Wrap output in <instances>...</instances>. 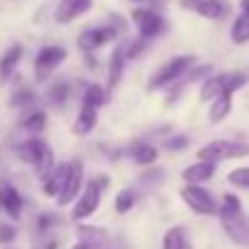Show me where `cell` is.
I'll return each mask as SVG.
<instances>
[{"label":"cell","instance_id":"6da1fadb","mask_svg":"<svg viewBox=\"0 0 249 249\" xmlns=\"http://www.w3.org/2000/svg\"><path fill=\"white\" fill-rule=\"evenodd\" d=\"M220 228L223 232L240 247H249V218L242 211V201L235 194H225L220 198Z\"/></svg>","mask_w":249,"mask_h":249},{"label":"cell","instance_id":"7a4b0ae2","mask_svg":"<svg viewBox=\"0 0 249 249\" xmlns=\"http://www.w3.org/2000/svg\"><path fill=\"white\" fill-rule=\"evenodd\" d=\"M109 181H111L109 174H97V177L87 179L83 194L78 196V201H75V206H73V211H71V218H73V220L83 223V220L92 218V215L97 213V208H99V203H102V196H104V191L109 189Z\"/></svg>","mask_w":249,"mask_h":249},{"label":"cell","instance_id":"3957f363","mask_svg":"<svg viewBox=\"0 0 249 249\" xmlns=\"http://www.w3.org/2000/svg\"><path fill=\"white\" fill-rule=\"evenodd\" d=\"M196 63H198V58H196L194 53H184V56L169 58L167 63H162V66L153 73V78L148 80V89H150V92H158V89L172 87L184 73H189Z\"/></svg>","mask_w":249,"mask_h":249},{"label":"cell","instance_id":"277c9868","mask_svg":"<svg viewBox=\"0 0 249 249\" xmlns=\"http://www.w3.org/2000/svg\"><path fill=\"white\" fill-rule=\"evenodd\" d=\"M249 155V143H237V141H228V138H215L211 143H206L203 148H198L196 160H208V162H225V160H235V158H247Z\"/></svg>","mask_w":249,"mask_h":249},{"label":"cell","instance_id":"5b68a950","mask_svg":"<svg viewBox=\"0 0 249 249\" xmlns=\"http://www.w3.org/2000/svg\"><path fill=\"white\" fill-rule=\"evenodd\" d=\"M181 201L198 215H218L220 213V203L218 198L201 184H186L181 191H179Z\"/></svg>","mask_w":249,"mask_h":249},{"label":"cell","instance_id":"8992f818","mask_svg":"<svg viewBox=\"0 0 249 249\" xmlns=\"http://www.w3.org/2000/svg\"><path fill=\"white\" fill-rule=\"evenodd\" d=\"M66 58H68L66 46H56V44H51V46L39 49V53H36V58H34V80H36L39 85L46 83Z\"/></svg>","mask_w":249,"mask_h":249},{"label":"cell","instance_id":"52a82bcc","mask_svg":"<svg viewBox=\"0 0 249 249\" xmlns=\"http://www.w3.org/2000/svg\"><path fill=\"white\" fill-rule=\"evenodd\" d=\"M131 19H133V24H136V29H138V36H143V39H148V41L162 36L167 32V19L160 12L150 10V7H138V10H133V12H131Z\"/></svg>","mask_w":249,"mask_h":249},{"label":"cell","instance_id":"ba28073f","mask_svg":"<svg viewBox=\"0 0 249 249\" xmlns=\"http://www.w3.org/2000/svg\"><path fill=\"white\" fill-rule=\"evenodd\" d=\"M119 34H121V29L114 27V24L89 27V29H85L83 34L78 36V46H80V51H85V53H94L97 49H102V46L116 41Z\"/></svg>","mask_w":249,"mask_h":249},{"label":"cell","instance_id":"9c48e42d","mask_svg":"<svg viewBox=\"0 0 249 249\" xmlns=\"http://www.w3.org/2000/svg\"><path fill=\"white\" fill-rule=\"evenodd\" d=\"M85 167L80 160H73V169H71V177H68V181H66V186H63V191L56 196V203L58 206H71V203H75L78 201V196L83 194L85 189Z\"/></svg>","mask_w":249,"mask_h":249},{"label":"cell","instance_id":"30bf717a","mask_svg":"<svg viewBox=\"0 0 249 249\" xmlns=\"http://www.w3.org/2000/svg\"><path fill=\"white\" fill-rule=\"evenodd\" d=\"M89 10H92V0H61L56 12H53V19L58 24H71L78 17L87 15Z\"/></svg>","mask_w":249,"mask_h":249},{"label":"cell","instance_id":"8fae6325","mask_svg":"<svg viewBox=\"0 0 249 249\" xmlns=\"http://www.w3.org/2000/svg\"><path fill=\"white\" fill-rule=\"evenodd\" d=\"M22 196L17 191V186L12 184H0V213L10 215L12 220H19L22 218Z\"/></svg>","mask_w":249,"mask_h":249},{"label":"cell","instance_id":"7c38bea8","mask_svg":"<svg viewBox=\"0 0 249 249\" xmlns=\"http://www.w3.org/2000/svg\"><path fill=\"white\" fill-rule=\"evenodd\" d=\"M49 150H51V148H49V143H46V141H41V138H29V141H24V143H19V145L15 148L17 158H19L22 162L32 165V167L39 165Z\"/></svg>","mask_w":249,"mask_h":249},{"label":"cell","instance_id":"4fadbf2b","mask_svg":"<svg viewBox=\"0 0 249 249\" xmlns=\"http://www.w3.org/2000/svg\"><path fill=\"white\" fill-rule=\"evenodd\" d=\"M71 169H73V162H63V165L53 167V172H51L46 179H41V191H44V196L56 198V196L63 191V186H66V181H68V177H71Z\"/></svg>","mask_w":249,"mask_h":249},{"label":"cell","instance_id":"5bb4252c","mask_svg":"<svg viewBox=\"0 0 249 249\" xmlns=\"http://www.w3.org/2000/svg\"><path fill=\"white\" fill-rule=\"evenodd\" d=\"M126 61H128V44H116V49L109 56V71H107V75H109L107 85L109 87H116V85L121 83Z\"/></svg>","mask_w":249,"mask_h":249},{"label":"cell","instance_id":"9a60e30c","mask_svg":"<svg viewBox=\"0 0 249 249\" xmlns=\"http://www.w3.org/2000/svg\"><path fill=\"white\" fill-rule=\"evenodd\" d=\"M215 162H208V160H196L194 165L184 167L181 172V179L186 184H206L215 177Z\"/></svg>","mask_w":249,"mask_h":249},{"label":"cell","instance_id":"2e32d148","mask_svg":"<svg viewBox=\"0 0 249 249\" xmlns=\"http://www.w3.org/2000/svg\"><path fill=\"white\" fill-rule=\"evenodd\" d=\"M22 56H24V46L22 44H12V46L5 49V53L0 56V80L2 83L12 80V75L17 73V66H19Z\"/></svg>","mask_w":249,"mask_h":249},{"label":"cell","instance_id":"e0dca14e","mask_svg":"<svg viewBox=\"0 0 249 249\" xmlns=\"http://www.w3.org/2000/svg\"><path fill=\"white\" fill-rule=\"evenodd\" d=\"M97 107H92V104H85L80 107V111H78V116H75V121H73V136H89L94 128H97Z\"/></svg>","mask_w":249,"mask_h":249},{"label":"cell","instance_id":"ac0fdd59","mask_svg":"<svg viewBox=\"0 0 249 249\" xmlns=\"http://www.w3.org/2000/svg\"><path fill=\"white\" fill-rule=\"evenodd\" d=\"M208 121L211 124H220L230 116L232 111V92H220L213 102H208Z\"/></svg>","mask_w":249,"mask_h":249},{"label":"cell","instance_id":"d6986e66","mask_svg":"<svg viewBox=\"0 0 249 249\" xmlns=\"http://www.w3.org/2000/svg\"><path fill=\"white\" fill-rule=\"evenodd\" d=\"M128 155L133 158V162L141 167H150L158 162V158H160V150L153 145V143H136V145H131L128 148Z\"/></svg>","mask_w":249,"mask_h":249},{"label":"cell","instance_id":"ffe728a7","mask_svg":"<svg viewBox=\"0 0 249 249\" xmlns=\"http://www.w3.org/2000/svg\"><path fill=\"white\" fill-rule=\"evenodd\" d=\"M109 89H111L109 85L104 87V85H99V83H85L83 85V102L97 107V109H102L104 104H109Z\"/></svg>","mask_w":249,"mask_h":249},{"label":"cell","instance_id":"44dd1931","mask_svg":"<svg viewBox=\"0 0 249 249\" xmlns=\"http://www.w3.org/2000/svg\"><path fill=\"white\" fill-rule=\"evenodd\" d=\"M223 89H225V73H211L208 78H203L198 97H201V102H213Z\"/></svg>","mask_w":249,"mask_h":249},{"label":"cell","instance_id":"7402d4cb","mask_svg":"<svg viewBox=\"0 0 249 249\" xmlns=\"http://www.w3.org/2000/svg\"><path fill=\"white\" fill-rule=\"evenodd\" d=\"M194 12H198L206 19H223L230 12V2L228 0H201Z\"/></svg>","mask_w":249,"mask_h":249},{"label":"cell","instance_id":"603a6c76","mask_svg":"<svg viewBox=\"0 0 249 249\" xmlns=\"http://www.w3.org/2000/svg\"><path fill=\"white\" fill-rule=\"evenodd\" d=\"M46 124H49V114H46L44 109H29V111L22 116V121H19V126H22L24 131H32V133L44 131Z\"/></svg>","mask_w":249,"mask_h":249},{"label":"cell","instance_id":"cb8c5ba5","mask_svg":"<svg viewBox=\"0 0 249 249\" xmlns=\"http://www.w3.org/2000/svg\"><path fill=\"white\" fill-rule=\"evenodd\" d=\"M46 99H49V104H51V107L63 109V107L68 104V99H71V85L66 83V80L53 83L49 89H46Z\"/></svg>","mask_w":249,"mask_h":249},{"label":"cell","instance_id":"d4e9b609","mask_svg":"<svg viewBox=\"0 0 249 249\" xmlns=\"http://www.w3.org/2000/svg\"><path fill=\"white\" fill-rule=\"evenodd\" d=\"M162 249H191L186 230H184L181 225L169 228L165 232V237H162Z\"/></svg>","mask_w":249,"mask_h":249},{"label":"cell","instance_id":"484cf974","mask_svg":"<svg viewBox=\"0 0 249 249\" xmlns=\"http://www.w3.org/2000/svg\"><path fill=\"white\" fill-rule=\"evenodd\" d=\"M230 39L237 46L249 44V17L247 15H237V19L232 22V29H230Z\"/></svg>","mask_w":249,"mask_h":249},{"label":"cell","instance_id":"4316f807","mask_svg":"<svg viewBox=\"0 0 249 249\" xmlns=\"http://www.w3.org/2000/svg\"><path fill=\"white\" fill-rule=\"evenodd\" d=\"M78 240L85 242H97V245H109V232L102 228H89V225H78Z\"/></svg>","mask_w":249,"mask_h":249},{"label":"cell","instance_id":"83f0119b","mask_svg":"<svg viewBox=\"0 0 249 249\" xmlns=\"http://www.w3.org/2000/svg\"><path fill=\"white\" fill-rule=\"evenodd\" d=\"M36 102V94L29 89V87H17L12 99H10V107L12 109H32V104Z\"/></svg>","mask_w":249,"mask_h":249},{"label":"cell","instance_id":"f1b7e54d","mask_svg":"<svg viewBox=\"0 0 249 249\" xmlns=\"http://www.w3.org/2000/svg\"><path fill=\"white\" fill-rule=\"evenodd\" d=\"M136 203H138V191L136 189H124V191L116 194L114 208H116V213H128Z\"/></svg>","mask_w":249,"mask_h":249},{"label":"cell","instance_id":"f546056e","mask_svg":"<svg viewBox=\"0 0 249 249\" xmlns=\"http://www.w3.org/2000/svg\"><path fill=\"white\" fill-rule=\"evenodd\" d=\"M58 225H63V220H61L58 213L46 211V213H41V215L36 218V230H39V232H49V230H53V228H58Z\"/></svg>","mask_w":249,"mask_h":249},{"label":"cell","instance_id":"4dcf8cb0","mask_svg":"<svg viewBox=\"0 0 249 249\" xmlns=\"http://www.w3.org/2000/svg\"><path fill=\"white\" fill-rule=\"evenodd\" d=\"M228 181L237 189H249V167H237L228 174Z\"/></svg>","mask_w":249,"mask_h":249},{"label":"cell","instance_id":"1f68e13d","mask_svg":"<svg viewBox=\"0 0 249 249\" xmlns=\"http://www.w3.org/2000/svg\"><path fill=\"white\" fill-rule=\"evenodd\" d=\"M247 75L245 73H225V89L223 92H237V89H242L245 85H247Z\"/></svg>","mask_w":249,"mask_h":249},{"label":"cell","instance_id":"d6a6232c","mask_svg":"<svg viewBox=\"0 0 249 249\" xmlns=\"http://www.w3.org/2000/svg\"><path fill=\"white\" fill-rule=\"evenodd\" d=\"M162 148L169 150V153H181V150L189 148V136H172L162 143Z\"/></svg>","mask_w":249,"mask_h":249},{"label":"cell","instance_id":"836d02e7","mask_svg":"<svg viewBox=\"0 0 249 249\" xmlns=\"http://www.w3.org/2000/svg\"><path fill=\"white\" fill-rule=\"evenodd\" d=\"M162 179H165V169H160V167H148L145 172H141L143 184H160Z\"/></svg>","mask_w":249,"mask_h":249},{"label":"cell","instance_id":"e575fe53","mask_svg":"<svg viewBox=\"0 0 249 249\" xmlns=\"http://www.w3.org/2000/svg\"><path fill=\"white\" fill-rule=\"evenodd\" d=\"M17 237V228L15 225H0V245H12Z\"/></svg>","mask_w":249,"mask_h":249},{"label":"cell","instance_id":"d590c367","mask_svg":"<svg viewBox=\"0 0 249 249\" xmlns=\"http://www.w3.org/2000/svg\"><path fill=\"white\" fill-rule=\"evenodd\" d=\"M145 46H148V39H143V36H138L136 41H131L128 44V58H138L145 51Z\"/></svg>","mask_w":249,"mask_h":249},{"label":"cell","instance_id":"8d00e7d4","mask_svg":"<svg viewBox=\"0 0 249 249\" xmlns=\"http://www.w3.org/2000/svg\"><path fill=\"white\" fill-rule=\"evenodd\" d=\"M201 0H181V5L184 7H189V10H196V5H198Z\"/></svg>","mask_w":249,"mask_h":249},{"label":"cell","instance_id":"74e56055","mask_svg":"<svg viewBox=\"0 0 249 249\" xmlns=\"http://www.w3.org/2000/svg\"><path fill=\"white\" fill-rule=\"evenodd\" d=\"M240 10H242V15L249 17V0H240Z\"/></svg>","mask_w":249,"mask_h":249},{"label":"cell","instance_id":"f35d334b","mask_svg":"<svg viewBox=\"0 0 249 249\" xmlns=\"http://www.w3.org/2000/svg\"><path fill=\"white\" fill-rule=\"evenodd\" d=\"M56 245H58V242H56V240H51V242L46 245V249H56Z\"/></svg>","mask_w":249,"mask_h":249},{"label":"cell","instance_id":"ab89813d","mask_svg":"<svg viewBox=\"0 0 249 249\" xmlns=\"http://www.w3.org/2000/svg\"><path fill=\"white\" fill-rule=\"evenodd\" d=\"M71 249H85V245H83V242H78V245H73Z\"/></svg>","mask_w":249,"mask_h":249}]
</instances>
